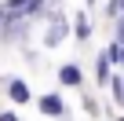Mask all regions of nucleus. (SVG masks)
<instances>
[{
  "instance_id": "1",
  "label": "nucleus",
  "mask_w": 124,
  "mask_h": 121,
  "mask_svg": "<svg viewBox=\"0 0 124 121\" xmlns=\"http://www.w3.org/2000/svg\"><path fill=\"white\" fill-rule=\"evenodd\" d=\"M37 110H40L44 117H66V103H62V95H58V92L40 95V99H37Z\"/></svg>"
},
{
  "instance_id": "2",
  "label": "nucleus",
  "mask_w": 124,
  "mask_h": 121,
  "mask_svg": "<svg viewBox=\"0 0 124 121\" xmlns=\"http://www.w3.org/2000/svg\"><path fill=\"white\" fill-rule=\"evenodd\" d=\"M66 33H70L66 19H62V15H51V26L44 29V44H47V48H55V44H62V40H66Z\"/></svg>"
},
{
  "instance_id": "3",
  "label": "nucleus",
  "mask_w": 124,
  "mask_h": 121,
  "mask_svg": "<svg viewBox=\"0 0 124 121\" xmlns=\"http://www.w3.org/2000/svg\"><path fill=\"white\" fill-rule=\"evenodd\" d=\"M84 81V74H80V66L77 63H66V66H58V84H66V88H77Z\"/></svg>"
},
{
  "instance_id": "4",
  "label": "nucleus",
  "mask_w": 124,
  "mask_h": 121,
  "mask_svg": "<svg viewBox=\"0 0 124 121\" xmlns=\"http://www.w3.org/2000/svg\"><path fill=\"white\" fill-rule=\"evenodd\" d=\"M8 99L22 106V103H29V99H33V92H29V84H26V81H18V77H15V81H8Z\"/></svg>"
},
{
  "instance_id": "5",
  "label": "nucleus",
  "mask_w": 124,
  "mask_h": 121,
  "mask_svg": "<svg viewBox=\"0 0 124 121\" xmlns=\"http://www.w3.org/2000/svg\"><path fill=\"white\" fill-rule=\"evenodd\" d=\"M95 81L106 88L109 81H113V66H109V59H106V51H99V59H95Z\"/></svg>"
},
{
  "instance_id": "6",
  "label": "nucleus",
  "mask_w": 124,
  "mask_h": 121,
  "mask_svg": "<svg viewBox=\"0 0 124 121\" xmlns=\"http://www.w3.org/2000/svg\"><path fill=\"white\" fill-rule=\"evenodd\" d=\"M73 29H77V40H88V37H91V22L84 19V11H77V22H73Z\"/></svg>"
},
{
  "instance_id": "7",
  "label": "nucleus",
  "mask_w": 124,
  "mask_h": 121,
  "mask_svg": "<svg viewBox=\"0 0 124 121\" xmlns=\"http://www.w3.org/2000/svg\"><path fill=\"white\" fill-rule=\"evenodd\" d=\"M106 59H109V66H117V63L124 66V48H120L117 40H113V44H106Z\"/></svg>"
},
{
  "instance_id": "8",
  "label": "nucleus",
  "mask_w": 124,
  "mask_h": 121,
  "mask_svg": "<svg viewBox=\"0 0 124 121\" xmlns=\"http://www.w3.org/2000/svg\"><path fill=\"white\" fill-rule=\"evenodd\" d=\"M120 8H124V0H109V4H106V15H124Z\"/></svg>"
},
{
  "instance_id": "9",
  "label": "nucleus",
  "mask_w": 124,
  "mask_h": 121,
  "mask_svg": "<svg viewBox=\"0 0 124 121\" xmlns=\"http://www.w3.org/2000/svg\"><path fill=\"white\" fill-rule=\"evenodd\" d=\"M117 44H120V48H124V15H120V19H117Z\"/></svg>"
},
{
  "instance_id": "10",
  "label": "nucleus",
  "mask_w": 124,
  "mask_h": 121,
  "mask_svg": "<svg viewBox=\"0 0 124 121\" xmlns=\"http://www.w3.org/2000/svg\"><path fill=\"white\" fill-rule=\"evenodd\" d=\"M0 26H8V11L4 8H0Z\"/></svg>"
},
{
  "instance_id": "11",
  "label": "nucleus",
  "mask_w": 124,
  "mask_h": 121,
  "mask_svg": "<svg viewBox=\"0 0 124 121\" xmlns=\"http://www.w3.org/2000/svg\"><path fill=\"white\" fill-rule=\"evenodd\" d=\"M0 121H18V117L15 114H0Z\"/></svg>"
}]
</instances>
